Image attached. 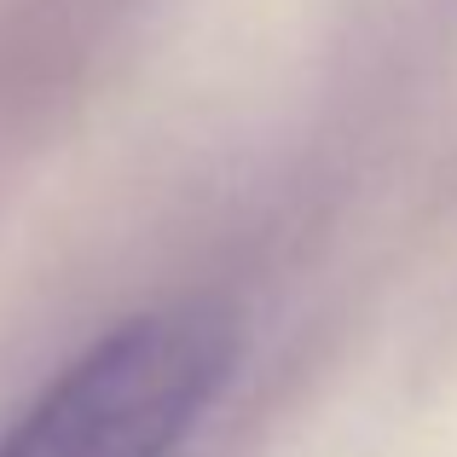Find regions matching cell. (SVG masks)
Here are the masks:
<instances>
[{"label":"cell","instance_id":"6da1fadb","mask_svg":"<svg viewBox=\"0 0 457 457\" xmlns=\"http://www.w3.org/2000/svg\"><path fill=\"white\" fill-rule=\"evenodd\" d=\"M232 319L209 302L134 312L70 359L0 435V457H174L232 377Z\"/></svg>","mask_w":457,"mask_h":457}]
</instances>
